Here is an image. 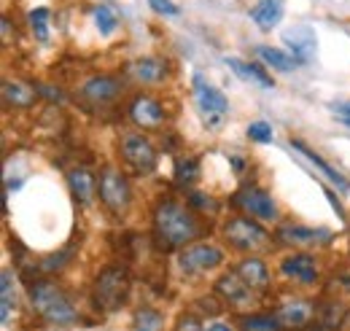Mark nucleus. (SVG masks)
<instances>
[{"instance_id": "nucleus-1", "label": "nucleus", "mask_w": 350, "mask_h": 331, "mask_svg": "<svg viewBox=\"0 0 350 331\" xmlns=\"http://www.w3.org/2000/svg\"><path fill=\"white\" fill-rule=\"evenodd\" d=\"M151 229H154V243L162 253L180 250L197 237H202L205 224L197 215V210L186 202H178L173 197H162L151 210Z\"/></svg>"}, {"instance_id": "nucleus-2", "label": "nucleus", "mask_w": 350, "mask_h": 331, "mask_svg": "<svg viewBox=\"0 0 350 331\" xmlns=\"http://www.w3.org/2000/svg\"><path fill=\"white\" fill-rule=\"evenodd\" d=\"M27 299H30L33 313L51 326H73L79 321V310H76L70 293L54 280H46V278L30 280Z\"/></svg>"}, {"instance_id": "nucleus-3", "label": "nucleus", "mask_w": 350, "mask_h": 331, "mask_svg": "<svg viewBox=\"0 0 350 331\" xmlns=\"http://www.w3.org/2000/svg\"><path fill=\"white\" fill-rule=\"evenodd\" d=\"M132 291L130 269L122 264H108L100 269V275L94 278L92 286V302L100 313H116L127 304Z\"/></svg>"}, {"instance_id": "nucleus-4", "label": "nucleus", "mask_w": 350, "mask_h": 331, "mask_svg": "<svg viewBox=\"0 0 350 331\" xmlns=\"http://www.w3.org/2000/svg\"><path fill=\"white\" fill-rule=\"evenodd\" d=\"M224 240L232 246L234 250H243V253H259L272 246V235L264 229L256 218H248V215H234L224 224Z\"/></svg>"}, {"instance_id": "nucleus-5", "label": "nucleus", "mask_w": 350, "mask_h": 331, "mask_svg": "<svg viewBox=\"0 0 350 331\" xmlns=\"http://www.w3.org/2000/svg\"><path fill=\"white\" fill-rule=\"evenodd\" d=\"M97 197L113 218H122L132 205V186L127 175L116 167H103L97 178Z\"/></svg>"}, {"instance_id": "nucleus-6", "label": "nucleus", "mask_w": 350, "mask_h": 331, "mask_svg": "<svg viewBox=\"0 0 350 331\" xmlns=\"http://www.w3.org/2000/svg\"><path fill=\"white\" fill-rule=\"evenodd\" d=\"M119 157H122V162H124V167L130 170L132 175H151L157 170L159 151L146 135L127 132L119 140Z\"/></svg>"}, {"instance_id": "nucleus-7", "label": "nucleus", "mask_w": 350, "mask_h": 331, "mask_svg": "<svg viewBox=\"0 0 350 331\" xmlns=\"http://www.w3.org/2000/svg\"><path fill=\"white\" fill-rule=\"evenodd\" d=\"M221 264H224V250L219 246H213V243H189L178 253V267L189 278L205 275V272L216 269Z\"/></svg>"}, {"instance_id": "nucleus-8", "label": "nucleus", "mask_w": 350, "mask_h": 331, "mask_svg": "<svg viewBox=\"0 0 350 331\" xmlns=\"http://www.w3.org/2000/svg\"><path fill=\"white\" fill-rule=\"evenodd\" d=\"M272 313H275V318L280 321L283 331H307L312 323H315L318 302L297 296V299H288V302L278 304Z\"/></svg>"}, {"instance_id": "nucleus-9", "label": "nucleus", "mask_w": 350, "mask_h": 331, "mask_svg": "<svg viewBox=\"0 0 350 331\" xmlns=\"http://www.w3.org/2000/svg\"><path fill=\"white\" fill-rule=\"evenodd\" d=\"M127 114H130L132 124L140 127V129H159L167 122L162 100L154 97V94H146V92H137L132 97L130 105H127Z\"/></svg>"}, {"instance_id": "nucleus-10", "label": "nucleus", "mask_w": 350, "mask_h": 331, "mask_svg": "<svg viewBox=\"0 0 350 331\" xmlns=\"http://www.w3.org/2000/svg\"><path fill=\"white\" fill-rule=\"evenodd\" d=\"M232 205L237 207V210H243V213H248L256 221H278V205H275V200L264 189H259V186L240 189L232 197Z\"/></svg>"}, {"instance_id": "nucleus-11", "label": "nucleus", "mask_w": 350, "mask_h": 331, "mask_svg": "<svg viewBox=\"0 0 350 331\" xmlns=\"http://www.w3.org/2000/svg\"><path fill=\"white\" fill-rule=\"evenodd\" d=\"M216 293L226 302V307H234V310H245L256 302V291L251 289L234 269L224 272L216 280Z\"/></svg>"}, {"instance_id": "nucleus-12", "label": "nucleus", "mask_w": 350, "mask_h": 331, "mask_svg": "<svg viewBox=\"0 0 350 331\" xmlns=\"http://www.w3.org/2000/svg\"><path fill=\"white\" fill-rule=\"evenodd\" d=\"M124 83L116 76H92L79 86V97L89 105H108L122 94Z\"/></svg>"}, {"instance_id": "nucleus-13", "label": "nucleus", "mask_w": 350, "mask_h": 331, "mask_svg": "<svg viewBox=\"0 0 350 331\" xmlns=\"http://www.w3.org/2000/svg\"><path fill=\"white\" fill-rule=\"evenodd\" d=\"M275 243L291 246V248H310V246H318V243H323V246L332 243V235L326 229H310L302 224H283L275 232Z\"/></svg>"}, {"instance_id": "nucleus-14", "label": "nucleus", "mask_w": 350, "mask_h": 331, "mask_svg": "<svg viewBox=\"0 0 350 331\" xmlns=\"http://www.w3.org/2000/svg\"><path fill=\"white\" fill-rule=\"evenodd\" d=\"M280 272L299 286H315L321 278L318 259L312 253H288L286 259H280Z\"/></svg>"}, {"instance_id": "nucleus-15", "label": "nucleus", "mask_w": 350, "mask_h": 331, "mask_svg": "<svg viewBox=\"0 0 350 331\" xmlns=\"http://www.w3.org/2000/svg\"><path fill=\"white\" fill-rule=\"evenodd\" d=\"M194 94H197L200 111H202L211 122H216L219 116H224V114L229 111V100L224 97V92H219V89L211 86V83H205V79H202L200 73L194 76Z\"/></svg>"}, {"instance_id": "nucleus-16", "label": "nucleus", "mask_w": 350, "mask_h": 331, "mask_svg": "<svg viewBox=\"0 0 350 331\" xmlns=\"http://www.w3.org/2000/svg\"><path fill=\"white\" fill-rule=\"evenodd\" d=\"M283 43L294 51V59L299 65H307L312 62L315 57V30L310 25H294L283 33Z\"/></svg>"}, {"instance_id": "nucleus-17", "label": "nucleus", "mask_w": 350, "mask_h": 331, "mask_svg": "<svg viewBox=\"0 0 350 331\" xmlns=\"http://www.w3.org/2000/svg\"><path fill=\"white\" fill-rule=\"evenodd\" d=\"M234 272H237L251 289L256 291V293H267V291L272 289L269 267L264 264V259H259V256H245V259L234 267Z\"/></svg>"}, {"instance_id": "nucleus-18", "label": "nucleus", "mask_w": 350, "mask_h": 331, "mask_svg": "<svg viewBox=\"0 0 350 331\" xmlns=\"http://www.w3.org/2000/svg\"><path fill=\"white\" fill-rule=\"evenodd\" d=\"M68 186H70V194L79 205H89L97 197V178L89 167H70L68 170Z\"/></svg>"}, {"instance_id": "nucleus-19", "label": "nucleus", "mask_w": 350, "mask_h": 331, "mask_svg": "<svg viewBox=\"0 0 350 331\" xmlns=\"http://www.w3.org/2000/svg\"><path fill=\"white\" fill-rule=\"evenodd\" d=\"M3 103H5V108L27 111V108H33L38 103V86L5 79L3 81Z\"/></svg>"}, {"instance_id": "nucleus-20", "label": "nucleus", "mask_w": 350, "mask_h": 331, "mask_svg": "<svg viewBox=\"0 0 350 331\" xmlns=\"http://www.w3.org/2000/svg\"><path fill=\"white\" fill-rule=\"evenodd\" d=\"M127 73H130L137 83H162L167 79L170 68H167V62L159 59V57H143V59L132 62L130 68H127Z\"/></svg>"}, {"instance_id": "nucleus-21", "label": "nucleus", "mask_w": 350, "mask_h": 331, "mask_svg": "<svg viewBox=\"0 0 350 331\" xmlns=\"http://www.w3.org/2000/svg\"><path fill=\"white\" fill-rule=\"evenodd\" d=\"M226 65H229L243 81L256 83V86H262V89H272V86H275L272 76L264 70L262 65H256V62H243V59H237V57H226Z\"/></svg>"}, {"instance_id": "nucleus-22", "label": "nucleus", "mask_w": 350, "mask_h": 331, "mask_svg": "<svg viewBox=\"0 0 350 331\" xmlns=\"http://www.w3.org/2000/svg\"><path fill=\"white\" fill-rule=\"evenodd\" d=\"M283 19V0H259L251 8V22H256L259 30H272Z\"/></svg>"}, {"instance_id": "nucleus-23", "label": "nucleus", "mask_w": 350, "mask_h": 331, "mask_svg": "<svg viewBox=\"0 0 350 331\" xmlns=\"http://www.w3.org/2000/svg\"><path fill=\"white\" fill-rule=\"evenodd\" d=\"M291 148H297V151H299L302 157H307V159H310L312 165L318 167V170H321V172H323V175H326V178H329L332 183H337L340 189H350V181H348V178H345L342 172H337V170H334V167L329 165L326 159H321V157H318V154H315L312 148H307V146H305V143H302V140H297V137H291Z\"/></svg>"}, {"instance_id": "nucleus-24", "label": "nucleus", "mask_w": 350, "mask_h": 331, "mask_svg": "<svg viewBox=\"0 0 350 331\" xmlns=\"http://www.w3.org/2000/svg\"><path fill=\"white\" fill-rule=\"evenodd\" d=\"M237 329L240 331H283L280 321L275 318V313H251V315H240L237 318Z\"/></svg>"}, {"instance_id": "nucleus-25", "label": "nucleus", "mask_w": 350, "mask_h": 331, "mask_svg": "<svg viewBox=\"0 0 350 331\" xmlns=\"http://www.w3.org/2000/svg\"><path fill=\"white\" fill-rule=\"evenodd\" d=\"M256 54L264 59V65L267 68H272V70H280V73H288V70H294L299 62L294 59V54H286V51H280V49H272V46H259L256 49Z\"/></svg>"}, {"instance_id": "nucleus-26", "label": "nucleus", "mask_w": 350, "mask_h": 331, "mask_svg": "<svg viewBox=\"0 0 350 331\" xmlns=\"http://www.w3.org/2000/svg\"><path fill=\"white\" fill-rule=\"evenodd\" d=\"M11 310H16L14 275H11V269H3V278H0V318H3L5 326H8V321H11Z\"/></svg>"}, {"instance_id": "nucleus-27", "label": "nucleus", "mask_w": 350, "mask_h": 331, "mask_svg": "<svg viewBox=\"0 0 350 331\" xmlns=\"http://www.w3.org/2000/svg\"><path fill=\"white\" fill-rule=\"evenodd\" d=\"M132 329L135 331H165V313L154 310V307H140L132 318Z\"/></svg>"}, {"instance_id": "nucleus-28", "label": "nucleus", "mask_w": 350, "mask_h": 331, "mask_svg": "<svg viewBox=\"0 0 350 331\" xmlns=\"http://www.w3.org/2000/svg\"><path fill=\"white\" fill-rule=\"evenodd\" d=\"M200 178V159L197 157H180L175 159V183L180 189H189Z\"/></svg>"}, {"instance_id": "nucleus-29", "label": "nucleus", "mask_w": 350, "mask_h": 331, "mask_svg": "<svg viewBox=\"0 0 350 331\" xmlns=\"http://www.w3.org/2000/svg\"><path fill=\"white\" fill-rule=\"evenodd\" d=\"M70 256H73V248H65V250H59V253L46 256V259L38 261V272H44V275H54V272L65 269V267L70 264Z\"/></svg>"}, {"instance_id": "nucleus-30", "label": "nucleus", "mask_w": 350, "mask_h": 331, "mask_svg": "<svg viewBox=\"0 0 350 331\" xmlns=\"http://www.w3.org/2000/svg\"><path fill=\"white\" fill-rule=\"evenodd\" d=\"M224 307H226V302H219L216 296H202L191 304V313L200 315V318H216L224 313Z\"/></svg>"}, {"instance_id": "nucleus-31", "label": "nucleus", "mask_w": 350, "mask_h": 331, "mask_svg": "<svg viewBox=\"0 0 350 331\" xmlns=\"http://www.w3.org/2000/svg\"><path fill=\"white\" fill-rule=\"evenodd\" d=\"M94 22H97V30L103 36H111L116 30V16H113V11L108 5H97L94 8Z\"/></svg>"}, {"instance_id": "nucleus-32", "label": "nucleus", "mask_w": 350, "mask_h": 331, "mask_svg": "<svg viewBox=\"0 0 350 331\" xmlns=\"http://www.w3.org/2000/svg\"><path fill=\"white\" fill-rule=\"evenodd\" d=\"M46 19H49V8H36V11H30V27H33V33H36V38L38 41H49V30H46Z\"/></svg>"}, {"instance_id": "nucleus-33", "label": "nucleus", "mask_w": 350, "mask_h": 331, "mask_svg": "<svg viewBox=\"0 0 350 331\" xmlns=\"http://www.w3.org/2000/svg\"><path fill=\"white\" fill-rule=\"evenodd\" d=\"M189 205L194 210H202V213H219L221 207L211 194H202V191H189Z\"/></svg>"}, {"instance_id": "nucleus-34", "label": "nucleus", "mask_w": 350, "mask_h": 331, "mask_svg": "<svg viewBox=\"0 0 350 331\" xmlns=\"http://www.w3.org/2000/svg\"><path fill=\"white\" fill-rule=\"evenodd\" d=\"M248 137L254 143H269L272 140V127L267 124V122H251L248 124Z\"/></svg>"}, {"instance_id": "nucleus-35", "label": "nucleus", "mask_w": 350, "mask_h": 331, "mask_svg": "<svg viewBox=\"0 0 350 331\" xmlns=\"http://www.w3.org/2000/svg\"><path fill=\"white\" fill-rule=\"evenodd\" d=\"M173 331H205V326H202L200 315H194V313H183V315L178 318V323H175Z\"/></svg>"}, {"instance_id": "nucleus-36", "label": "nucleus", "mask_w": 350, "mask_h": 331, "mask_svg": "<svg viewBox=\"0 0 350 331\" xmlns=\"http://www.w3.org/2000/svg\"><path fill=\"white\" fill-rule=\"evenodd\" d=\"M38 94L46 97L51 105H57V103H62V100H65L62 89H59V86H54V83H38Z\"/></svg>"}, {"instance_id": "nucleus-37", "label": "nucleus", "mask_w": 350, "mask_h": 331, "mask_svg": "<svg viewBox=\"0 0 350 331\" xmlns=\"http://www.w3.org/2000/svg\"><path fill=\"white\" fill-rule=\"evenodd\" d=\"M148 5H151L157 14H162V16H175V14H178V5H173L170 0H148Z\"/></svg>"}, {"instance_id": "nucleus-38", "label": "nucleus", "mask_w": 350, "mask_h": 331, "mask_svg": "<svg viewBox=\"0 0 350 331\" xmlns=\"http://www.w3.org/2000/svg\"><path fill=\"white\" fill-rule=\"evenodd\" d=\"M326 200H329V205H332L334 210H337V215H340L342 221H348V213H345V207H342V202H340V197H337L334 191H329V189H326Z\"/></svg>"}, {"instance_id": "nucleus-39", "label": "nucleus", "mask_w": 350, "mask_h": 331, "mask_svg": "<svg viewBox=\"0 0 350 331\" xmlns=\"http://www.w3.org/2000/svg\"><path fill=\"white\" fill-rule=\"evenodd\" d=\"M3 43L11 46V19H3Z\"/></svg>"}, {"instance_id": "nucleus-40", "label": "nucleus", "mask_w": 350, "mask_h": 331, "mask_svg": "<svg viewBox=\"0 0 350 331\" xmlns=\"http://www.w3.org/2000/svg\"><path fill=\"white\" fill-rule=\"evenodd\" d=\"M205 331H234V326H229V323H211V326H205Z\"/></svg>"}, {"instance_id": "nucleus-41", "label": "nucleus", "mask_w": 350, "mask_h": 331, "mask_svg": "<svg viewBox=\"0 0 350 331\" xmlns=\"http://www.w3.org/2000/svg\"><path fill=\"white\" fill-rule=\"evenodd\" d=\"M334 111L342 116V119H350V103H342V105H334Z\"/></svg>"}, {"instance_id": "nucleus-42", "label": "nucleus", "mask_w": 350, "mask_h": 331, "mask_svg": "<svg viewBox=\"0 0 350 331\" xmlns=\"http://www.w3.org/2000/svg\"><path fill=\"white\" fill-rule=\"evenodd\" d=\"M229 162L234 165V170H237V172H243V170H245V162H243V159H237V157H232Z\"/></svg>"}, {"instance_id": "nucleus-43", "label": "nucleus", "mask_w": 350, "mask_h": 331, "mask_svg": "<svg viewBox=\"0 0 350 331\" xmlns=\"http://www.w3.org/2000/svg\"><path fill=\"white\" fill-rule=\"evenodd\" d=\"M337 331H350V310L345 313V318H342V323H340V329Z\"/></svg>"}]
</instances>
